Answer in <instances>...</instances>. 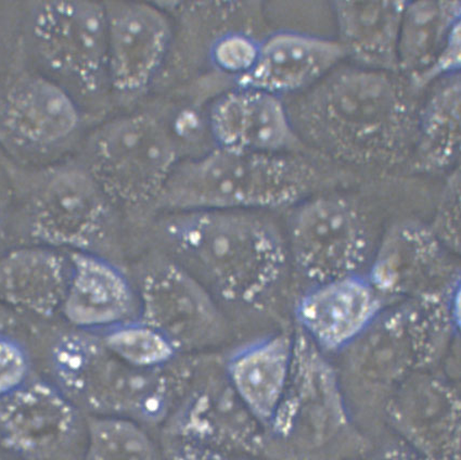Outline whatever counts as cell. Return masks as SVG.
<instances>
[{
  "label": "cell",
  "mask_w": 461,
  "mask_h": 460,
  "mask_svg": "<svg viewBox=\"0 0 461 460\" xmlns=\"http://www.w3.org/2000/svg\"><path fill=\"white\" fill-rule=\"evenodd\" d=\"M294 333L277 332L238 348L228 357V383L254 420L269 428L287 391Z\"/></svg>",
  "instance_id": "obj_20"
},
{
  "label": "cell",
  "mask_w": 461,
  "mask_h": 460,
  "mask_svg": "<svg viewBox=\"0 0 461 460\" xmlns=\"http://www.w3.org/2000/svg\"><path fill=\"white\" fill-rule=\"evenodd\" d=\"M386 301L360 274L312 284L295 304L296 329L322 353L347 350L383 313Z\"/></svg>",
  "instance_id": "obj_15"
},
{
  "label": "cell",
  "mask_w": 461,
  "mask_h": 460,
  "mask_svg": "<svg viewBox=\"0 0 461 460\" xmlns=\"http://www.w3.org/2000/svg\"><path fill=\"white\" fill-rule=\"evenodd\" d=\"M85 460H162L156 444L136 421L119 417H90Z\"/></svg>",
  "instance_id": "obj_26"
},
{
  "label": "cell",
  "mask_w": 461,
  "mask_h": 460,
  "mask_svg": "<svg viewBox=\"0 0 461 460\" xmlns=\"http://www.w3.org/2000/svg\"><path fill=\"white\" fill-rule=\"evenodd\" d=\"M81 115L65 88L51 79H19L0 104V128L15 144L45 148L65 141L78 128Z\"/></svg>",
  "instance_id": "obj_19"
},
{
  "label": "cell",
  "mask_w": 461,
  "mask_h": 460,
  "mask_svg": "<svg viewBox=\"0 0 461 460\" xmlns=\"http://www.w3.org/2000/svg\"><path fill=\"white\" fill-rule=\"evenodd\" d=\"M299 95L290 118L316 157L367 170L410 163L420 105L400 74L337 67Z\"/></svg>",
  "instance_id": "obj_1"
},
{
  "label": "cell",
  "mask_w": 461,
  "mask_h": 460,
  "mask_svg": "<svg viewBox=\"0 0 461 460\" xmlns=\"http://www.w3.org/2000/svg\"><path fill=\"white\" fill-rule=\"evenodd\" d=\"M51 365L58 387L77 409L140 425L167 416L185 379L175 363L161 369L131 366L114 356L102 337L82 330L58 338Z\"/></svg>",
  "instance_id": "obj_4"
},
{
  "label": "cell",
  "mask_w": 461,
  "mask_h": 460,
  "mask_svg": "<svg viewBox=\"0 0 461 460\" xmlns=\"http://www.w3.org/2000/svg\"><path fill=\"white\" fill-rule=\"evenodd\" d=\"M113 205L86 167L50 168L31 204V236L40 246L95 253L113 230Z\"/></svg>",
  "instance_id": "obj_8"
},
{
  "label": "cell",
  "mask_w": 461,
  "mask_h": 460,
  "mask_svg": "<svg viewBox=\"0 0 461 460\" xmlns=\"http://www.w3.org/2000/svg\"><path fill=\"white\" fill-rule=\"evenodd\" d=\"M31 364L28 353L17 340L0 335V398L29 382Z\"/></svg>",
  "instance_id": "obj_30"
},
{
  "label": "cell",
  "mask_w": 461,
  "mask_h": 460,
  "mask_svg": "<svg viewBox=\"0 0 461 460\" xmlns=\"http://www.w3.org/2000/svg\"><path fill=\"white\" fill-rule=\"evenodd\" d=\"M460 287L385 309L349 346L348 368L369 392L390 398L412 374L442 356L459 330Z\"/></svg>",
  "instance_id": "obj_5"
},
{
  "label": "cell",
  "mask_w": 461,
  "mask_h": 460,
  "mask_svg": "<svg viewBox=\"0 0 461 460\" xmlns=\"http://www.w3.org/2000/svg\"><path fill=\"white\" fill-rule=\"evenodd\" d=\"M321 158L290 153H254L215 148L179 162L153 208L252 211L289 208L336 186Z\"/></svg>",
  "instance_id": "obj_2"
},
{
  "label": "cell",
  "mask_w": 461,
  "mask_h": 460,
  "mask_svg": "<svg viewBox=\"0 0 461 460\" xmlns=\"http://www.w3.org/2000/svg\"><path fill=\"white\" fill-rule=\"evenodd\" d=\"M340 378L300 330L294 332L293 368L287 391L269 428L282 437H298L309 452L331 443L349 427Z\"/></svg>",
  "instance_id": "obj_10"
},
{
  "label": "cell",
  "mask_w": 461,
  "mask_h": 460,
  "mask_svg": "<svg viewBox=\"0 0 461 460\" xmlns=\"http://www.w3.org/2000/svg\"><path fill=\"white\" fill-rule=\"evenodd\" d=\"M259 45L261 41L247 32L228 31L217 37L212 45L211 61L217 70L235 82L256 65Z\"/></svg>",
  "instance_id": "obj_29"
},
{
  "label": "cell",
  "mask_w": 461,
  "mask_h": 460,
  "mask_svg": "<svg viewBox=\"0 0 461 460\" xmlns=\"http://www.w3.org/2000/svg\"><path fill=\"white\" fill-rule=\"evenodd\" d=\"M79 426L77 405L45 380H29L0 398V440L21 458L56 457L71 446Z\"/></svg>",
  "instance_id": "obj_14"
},
{
  "label": "cell",
  "mask_w": 461,
  "mask_h": 460,
  "mask_svg": "<svg viewBox=\"0 0 461 460\" xmlns=\"http://www.w3.org/2000/svg\"><path fill=\"white\" fill-rule=\"evenodd\" d=\"M433 235L454 256L461 251V178L460 167L450 171L430 224Z\"/></svg>",
  "instance_id": "obj_28"
},
{
  "label": "cell",
  "mask_w": 461,
  "mask_h": 460,
  "mask_svg": "<svg viewBox=\"0 0 461 460\" xmlns=\"http://www.w3.org/2000/svg\"><path fill=\"white\" fill-rule=\"evenodd\" d=\"M161 234L232 303H264L287 267L284 238L273 223L252 211L169 213L161 223Z\"/></svg>",
  "instance_id": "obj_3"
},
{
  "label": "cell",
  "mask_w": 461,
  "mask_h": 460,
  "mask_svg": "<svg viewBox=\"0 0 461 460\" xmlns=\"http://www.w3.org/2000/svg\"><path fill=\"white\" fill-rule=\"evenodd\" d=\"M71 273L61 311L77 330L93 332L132 320L137 298L129 279L96 253L70 251Z\"/></svg>",
  "instance_id": "obj_18"
},
{
  "label": "cell",
  "mask_w": 461,
  "mask_h": 460,
  "mask_svg": "<svg viewBox=\"0 0 461 460\" xmlns=\"http://www.w3.org/2000/svg\"><path fill=\"white\" fill-rule=\"evenodd\" d=\"M177 142L157 116L132 113L108 122L87 145L88 171L111 203L153 206L179 164Z\"/></svg>",
  "instance_id": "obj_6"
},
{
  "label": "cell",
  "mask_w": 461,
  "mask_h": 460,
  "mask_svg": "<svg viewBox=\"0 0 461 460\" xmlns=\"http://www.w3.org/2000/svg\"><path fill=\"white\" fill-rule=\"evenodd\" d=\"M408 2H335L337 40L357 67L399 74L397 46Z\"/></svg>",
  "instance_id": "obj_22"
},
{
  "label": "cell",
  "mask_w": 461,
  "mask_h": 460,
  "mask_svg": "<svg viewBox=\"0 0 461 460\" xmlns=\"http://www.w3.org/2000/svg\"><path fill=\"white\" fill-rule=\"evenodd\" d=\"M461 4L408 2L401 23L397 60L399 74L417 94L418 84L436 66L460 33Z\"/></svg>",
  "instance_id": "obj_24"
},
{
  "label": "cell",
  "mask_w": 461,
  "mask_h": 460,
  "mask_svg": "<svg viewBox=\"0 0 461 460\" xmlns=\"http://www.w3.org/2000/svg\"><path fill=\"white\" fill-rule=\"evenodd\" d=\"M32 36L45 65L82 94L94 96L109 86L104 4H37L32 14Z\"/></svg>",
  "instance_id": "obj_9"
},
{
  "label": "cell",
  "mask_w": 461,
  "mask_h": 460,
  "mask_svg": "<svg viewBox=\"0 0 461 460\" xmlns=\"http://www.w3.org/2000/svg\"><path fill=\"white\" fill-rule=\"evenodd\" d=\"M171 460H238L220 449L190 441H183L175 447Z\"/></svg>",
  "instance_id": "obj_31"
},
{
  "label": "cell",
  "mask_w": 461,
  "mask_h": 460,
  "mask_svg": "<svg viewBox=\"0 0 461 460\" xmlns=\"http://www.w3.org/2000/svg\"><path fill=\"white\" fill-rule=\"evenodd\" d=\"M287 247L294 266L312 284L352 276L370 255L367 221L344 195H312L295 206Z\"/></svg>",
  "instance_id": "obj_7"
},
{
  "label": "cell",
  "mask_w": 461,
  "mask_h": 460,
  "mask_svg": "<svg viewBox=\"0 0 461 460\" xmlns=\"http://www.w3.org/2000/svg\"><path fill=\"white\" fill-rule=\"evenodd\" d=\"M461 151V77L454 74L436 83L417 118L412 172L438 174L458 167Z\"/></svg>",
  "instance_id": "obj_23"
},
{
  "label": "cell",
  "mask_w": 461,
  "mask_h": 460,
  "mask_svg": "<svg viewBox=\"0 0 461 460\" xmlns=\"http://www.w3.org/2000/svg\"><path fill=\"white\" fill-rule=\"evenodd\" d=\"M259 426L237 398L226 375L189 396L178 411L176 426L184 440L221 449V444L256 446L253 426Z\"/></svg>",
  "instance_id": "obj_25"
},
{
  "label": "cell",
  "mask_w": 461,
  "mask_h": 460,
  "mask_svg": "<svg viewBox=\"0 0 461 460\" xmlns=\"http://www.w3.org/2000/svg\"><path fill=\"white\" fill-rule=\"evenodd\" d=\"M108 18V81L123 103L150 87L167 54L171 24L147 3L104 4Z\"/></svg>",
  "instance_id": "obj_13"
},
{
  "label": "cell",
  "mask_w": 461,
  "mask_h": 460,
  "mask_svg": "<svg viewBox=\"0 0 461 460\" xmlns=\"http://www.w3.org/2000/svg\"><path fill=\"white\" fill-rule=\"evenodd\" d=\"M140 320L156 328L179 352L220 341L227 320L208 289L177 263L156 261L140 283Z\"/></svg>",
  "instance_id": "obj_11"
},
{
  "label": "cell",
  "mask_w": 461,
  "mask_h": 460,
  "mask_svg": "<svg viewBox=\"0 0 461 460\" xmlns=\"http://www.w3.org/2000/svg\"><path fill=\"white\" fill-rule=\"evenodd\" d=\"M0 231H2V224H0Z\"/></svg>",
  "instance_id": "obj_33"
},
{
  "label": "cell",
  "mask_w": 461,
  "mask_h": 460,
  "mask_svg": "<svg viewBox=\"0 0 461 460\" xmlns=\"http://www.w3.org/2000/svg\"><path fill=\"white\" fill-rule=\"evenodd\" d=\"M13 316L8 306L0 302V335L12 324Z\"/></svg>",
  "instance_id": "obj_32"
},
{
  "label": "cell",
  "mask_w": 461,
  "mask_h": 460,
  "mask_svg": "<svg viewBox=\"0 0 461 460\" xmlns=\"http://www.w3.org/2000/svg\"><path fill=\"white\" fill-rule=\"evenodd\" d=\"M428 224L402 220L389 227L367 278L386 300L436 297L460 287V267Z\"/></svg>",
  "instance_id": "obj_12"
},
{
  "label": "cell",
  "mask_w": 461,
  "mask_h": 460,
  "mask_svg": "<svg viewBox=\"0 0 461 460\" xmlns=\"http://www.w3.org/2000/svg\"><path fill=\"white\" fill-rule=\"evenodd\" d=\"M100 337L114 356L137 368L171 366L180 353L166 336L141 320L110 328Z\"/></svg>",
  "instance_id": "obj_27"
},
{
  "label": "cell",
  "mask_w": 461,
  "mask_h": 460,
  "mask_svg": "<svg viewBox=\"0 0 461 460\" xmlns=\"http://www.w3.org/2000/svg\"><path fill=\"white\" fill-rule=\"evenodd\" d=\"M70 273V258L57 248H18L0 258V302L31 314L54 316L61 311Z\"/></svg>",
  "instance_id": "obj_21"
},
{
  "label": "cell",
  "mask_w": 461,
  "mask_h": 460,
  "mask_svg": "<svg viewBox=\"0 0 461 460\" xmlns=\"http://www.w3.org/2000/svg\"><path fill=\"white\" fill-rule=\"evenodd\" d=\"M209 126L221 149L316 157L296 134L282 98L258 89L235 86L222 94L212 105Z\"/></svg>",
  "instance_id": "obj_16"
},
{
  "label": "cell",
  "mask_w": 461,
  "mask_h": 460,
  "mask_svg": "<svg viewBox=\"0 0 461 460\" xmlns=\"http://www.w3.org/2000/svg\"><path fill=\"white\" fill-rule=\"evenodd\" d=\"M347 59L337 40L282 31L261 41L256 65L236 79V87L282 96L301 94L315 86Z\"/></svg>",
  "instance_id": "obj_17"
}]
</instances>
